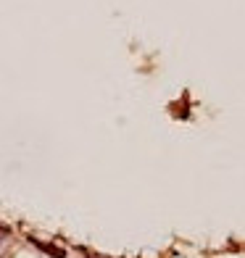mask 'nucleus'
Instances as JSON below:
<instances>
[{"label": "nucleus", "instance_id": "obj_1", "mask_svg": "<svg viewBox=\"0 0 245 258\" xmlns=\"http://www.w3.org/2000/svg\"><path fill=\"white\" fill-rule=\"evenodd\" d=\"M45 248V251H48L50 256H55V258H63V251H61V248H53V245H42Z\"/></svg>", "mask_w": 245, "mask_h": 258}]
</instances>
